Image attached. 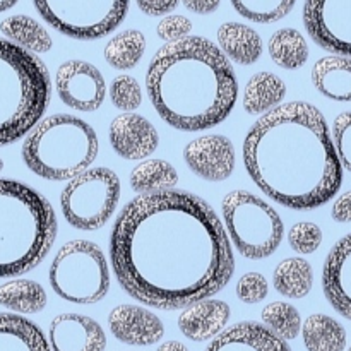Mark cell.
Wrapping results in <instances>:
<instances>
[{
  "mask_svg": "<svg viewBox=\"0 0 351 351\" xmlns=\"http://www.w3.org/2000/svg\"><path fill=\"white\" fill-rule=\"evenodd\" d=\"M48 281L55 295L77 305L101 302L112 283L105 254L89 240L64 243L51 261Z\"/></svg>",
  "mask_w": 351,
  "mask_h": 351,
  "instance_id": "obj_8",
  "label": "cell"
},
{
  "mask_svg": "<svg viewBox=\"0 0 351 351\" xmlns=\"http://www.w3.org/2000/svg\"><path fill=\"white\" fill-rule=\"evenodd\" d=\"M33 3L53 29L84 41L115 31L129 10V0H33Z\"/></svg>",
  "mask_w": 351,
  "mask_h": 351,
  "instance_id": "obj_10",
  "label": "cell"
},
{
  "mask_svg": "<svg viewBox=\"0 0 351 351\" xmlns=\"http://www.w3.org/2000/svg\"><path fill=\"white\" fill-rule=\"evenodd\" d=\"M191 19H187L185 16H178V14L163 17L156 27L158 36L167 41V43H173V41H180L184 38H189L191 36Z\"/></svg>",
  "mask_w": 351,
  "mask_h": 351,
  "instance_id": "obj_37",
  "label": "cell"
},
{
  "mask_svg": "<svg viewBox=\"0 0 351 351\" xmlns=\"http://www.w3.org/2000/svg\"><path fill=\"white\" fill-rule=\"evenodd\" d=\"M218 47L235 64L252 65L263 55L259 33L242 23H225L218 29Z\"/></svg>",
  "mask_w": 351,
  "mask_h": 351,
  "instance_id": "obj_21",
  "label": "cell"
},
{
  "mask_svg": "<svg viewBox=\"0 0 351 351\" xmlns=\"http://www.w3.org/2000/svg\"><path fill=\"white\" fill-rule=\"evenodd\" d=\"M206 351H291V348L264 324L239 322L216 336Z\"/></svg>",
  "mask_w": 351,
  "mask_h": 351,
  "instance_id": "obj_19",
  "label": "cell"
},
{
  "mask_svg": "<svg viewBox=\"0 0 351 351\" xmlns=\"http://www.w3.org/2000/svg\"><path fill=\"white\" fill-rule=\"evenodd\" d=\"M47 291L33 280H12L0 285V305L17 314H38L47 307Z\"/></svg>",
  "mask_w": 351,
  "mask_h": 351,
  "instance_id": "obj_28",
  "label": "cell"
},
{
  "mask_svg": "<svg viewBox=\"0 0 351 351\" xmlns=\"http://www.w3.org/2000/svg\"><path fill=\"white\" fill-rule=\"evenodd\" d=\"M235 293L239 300H242L243 304H259V302L266 300L267 293H269V285H267L264 274L245 273L237 281Z\"/></svg>",
  "mask_w": 351,
  "mask_h": 351,
  "instance_id": "obj_35",
  "label": "cell"
},
{
  "mask_svg": "<svg viewBox=\"0 0 351 351\" xmlns=\"http://www.w3.org/2000/svg\"><path fill=\"white\" fill-rule=\"evenodd\" d=\"M261 319L271 332H274L278 338L285 339V341H291L297 338L304 326L298 311L288 302L267 304L261 312Z\"/></svg>",
  "mask_w": 351,
  "mask_h": 351,
  "instance_id": "obj_31",
  "label": "cell"
},
{
  "mask_svg": "<svg viewBox=\"0 0 351 351\" xmlns=\"http://www.w3.org/2000/svg\"><path fill=\"white\" fill-rule=\"evenodd\" d=\"M302 338L307 351H345L346 331L336 319L314 314L305 319Z\"/></svg>",
  "mask_w": 351,
  "mask_h": 351,
  "instance_id": "obj_26",
  "label": "cell"
},
{
  "mask_svg": "<svg viewBox=\"0 0 351 351\" xmlns=\"http://www.w3.org/2000/svg\"><path fill=\"white\" fill-rule=\"evenodd\" d=\"M243 165L267 197L295 211L328 204L343 184L328 122L307 101H290L259 117L243 141Z\"/></svg>",
  "mask_w": 351,
  "mask_h": 351,
  "instance_id": "obj_2",
  "label": "cell"
},
{
  "mask_svg": "<svg viewBox=\"0 0 351 351\" xmlns=\"http://www.w3.org/2000/svg\"><path fill=\"white\" fill-rule=\"evenodd\" d=\"M304 26L319 47L351 58V0H305Z\"/></svg>",
  "mask_w": 351,
  "mask_h": 351,
  "instance_id": "obj_11",
  "label": "cell"
},
{
  "mask_svg": "<svg viewBox=\"0 0 351 351\" xmlns=\"http://www.w3.org/2000/svg\"><path fill=\"white\" fill-rule=\"evenodd\" d=\"M17 3V0H0V12H5V10L12 9Z\"/></svg>",
  "mask_w": 351,
  "mask_h": 351,
  "instance_id": "obj_42",
  "label": "cell"
},
{
  "mask_svg": "<svg viewBox=\"0 0 351 351\" xmlns=\"http://www.w3.org/2000/svg\"><path fill=\"white\" fill-rule=\"evenodd\" d=\"M271 60L281 69L287 71H297L304 67L308 60V45L307 40L302 36L300 31L293 27H283L278 29L271 36L269 45Z\"/></svg>",
  "mask_w": 351,
  "mask_h": 351,
  "instance_id": "obj_29",
  "label": "cell"
},
{
  "mask_svg": "<svg viewBox=\"0 0 351 351\" xmlns=\"http://www.w3.org/2000/svg\"><path fill=\"white\" fill-rule=\"evenodd\" d=\"M51 351H105L106 335L95 319L81 314H60L48 328Z\"/></svg>",
  "mask_w": 351,
  "mask_h": 351,
  "instance_id": "obj_15",
  "label": "cell"
},
{
  "mask_svg": "<svg viewBox=\"0 0 351 351\" xmlns=\"http://www.w3.org/2000/svg\"><path fill=\"white\" fill-rule=\"evenodd\" d=\"M288 243L298 254H314L322 243V230L312 221L295 223L288 232Z\"/></svg>",
  "mask_w": 351,
  "mask_h": 351,
  "instance_id": "obj_34",
  "label": "cell"
},
{
  "mask_svg": "<svg viewBox=\"0 0 351 351\" xmlns=\"http://www.w3.org/2000/svg\"><path fill=\"white\" fill-rule=\"evenodd\" d=\"M156 351H189V348L180 341H165L158 346Z\"/></svg>",
  "mask_w": 351,
  "mask_h": 351,
  "instance_id": "obj_41",
  "label": "cell"
},
{
  "mask_svg": "<svg viewBox=\"0 0 351 351\" xmlns=\"http://www.w3.org/2000/svg\"><path fill=\"white\" fill-rule=\"evenodd\" d=\"M273 285L283 297L298 300L311 293L314 287V269L311 263L302 257L281 261L273 274Z\"/></svg>",
  "mask_w": 351,
  "mask_h": 351,
  "instance_id": "obj_25",
  "label": "cell"
},
{
  "mask_svg": "<svg viewBox=\"0 0 351 351\" xmlns=\"http://www.w3.org/2000/svg\"><path fill=\"white\" fill-rule=\"evenodd\" d=\"M137 7L147 16H165L178 5L180 0H136Z\"/></svg>",
  "mask_w": 351,
  "mask_h": 351,
  "instance_id": "obj_38",
  "label": "cell"
},
{
  "mask_svg": "<svg viewBox=\"0 0 351 351\" xmlns=\"http://www.w3.org/2000/svg\"><path fill=\"white\" fill-rule=\"evenodd\" d=\"M108 326L119 341L130 346L156 345L165 335L163 321L139 305H117L108 314Z\"/></svg>",
  "mask_w": 351,
  "mask_h": 351,
  "instance_id": "obj_16",
  "label": "cell"
},
{
  "mask_svg": "<svg viewBox=\"0 0 351 351\" xmlns=\"http://www.w3.org/2000/svg\"><path fill=\"white\" fill-rule=\"evenodd\" d=\"M287 96V84L273 72H257L243 89V108L250 115H266L278 108Z\"/></svg>",
  "mask_w": 351,
  "mask_h": 351,
  "instance_id": "obj_23",
  "label": "cell"
},
{
  "mask_svg": "<svg viewBox=\"0 0 351 351\" xmlns=\"http://www.w3.org/2000/svg\"><path fill=\"white\" fill-rule=\"evenodd\" d=\"M146 89L163 122L185 132L225 122L239 98L232 64L218 45L202 36L163 45L147 67Z\"/></svg>",
  "mask_w": 351,
  "mask_h": 351,
  "instance_id": "obj_3",
  "label": "cell"
},
{
  "mask_svg": "<svg viewBox=\"0 0 351 351\" xmlns=\"http://www.w3.org/2000/svg\"><path fill=\"white\" fill-rule=\"evenodd\" d=\"M108 139L123 160H146L158 149L160 136L153 123L137 113H122L110 123Z\"/></svg>",
  "mask_w": 351,
  "mask_h": 351,
  "instance_id": "obj_14",
  "label": "cell"
},
{
  "mask_svg": "<svg viewBox=\"0 0 351 351\" xmlns=\"http://www.w3.org/2000/svg\"><path fill=\"white\" fill-rule=\"evenodd\" d=\"M331 216L336 223H351V191H346L336 199Z\"/></svg>",
  "mask_w": 351,
  "mask_h": 351,
  "instance_id": "obj_39",
  "label": "cell"
},
{
  "mask_svg": "<svg viewBox=\"0 0 351 351\" xmlns=\"http://www.w3.org/2000/svg\"><path fill=\"white\" fill-rule=\"evenodd\" d=\"M332 143L343 168L351 173V112H343L335 119Z\"/></svg>",
  "mask_w": 351,
  "mask_h": 351,
  "instance_id": "obj_36",
  "label": "cell"
},
{
  "mask_svg": "<svg viewBox=\"0 0 351 351\" xmlns=\"http://www.w3.org/2000/svg\"><path fill=\"white\" fill-rule=\"evenodd\" d=\"M232 308L223 300H201L189 305L178 315V329L187 339L204 343L225 331Z\"/></svg>",
  "mask_w": 351,
  "mask_h": 351,
  "instance_id": "obj_18",
  "label": "cell"
},
{
  "mask_svg": "<svg viewBox=\"0 0 351 351\" xmlns=\"http://www.w3.org/2000/svg\"><path fill=\"white\" fill-rule=\"evenodd\" d=\"M146 51V38L137 29H125L108 40L105 47V60L117 71L134 69Z\"/></svg>",
  "mask_w": 351,
  "mask_h": 351,
  "instance_id": "obj_30",
  "label": "cell"
},
{
  "mask_svg": "<svg viewBox=\"0 0 351 351\" xmlns=\"http://www.w3.org/2000/svg\"><path fill=\"white\" fill-rule=\"evenodd\" d=\"M110 261L129 297L160 311L208 300L235 271L232 243L215 209L187 191L141 194L113 223Z\"/></svg>",
  "mask_w": 351,
  "mask_h": 351,
  "instance_id": "obj_1",
  "label": "cell"
},
{
  "mask_svg": "<svg viewBox=\"0 0 351 351\" xmlns=\"http://www.w3.org/2000/svg\"><path fill=\"white\" fill-rule=\"evenodd\" d=\"M57 216L29 185L0 178V278L29 273L43 263L57 239Z\"/></svg>",
  "mask_w": 351,
  "mask_h": 351,
  "instance_id": "obj_4",
  "label": "cell"
},
{
  "mask_svg": "<svg viewBox=\"0 0 351 351\" xmlns=\"http://www.w3.org/2000/svg\"><path fill=\"white\" fill-rule=\"evenodd\" d=\"M295 2L297 0H232V5L245 19L269 24L287 17Z\"/></svg>",
  "mask_w": 351,
  "mask_h": 351,
  "instance_id": "obj_32",
  "label": "cell"
},
{
  "mask_svg": "<svg viewBox=\"0 0 351 351\" xmlns=\"http://www.w3.org/2000/svg\"><path fill=\"white\" fill-rule=\"evenodd\" d=\"M0 31L9 41L31 53H47L53 47L50 33L33 17L23 14L5 17L0 23Z\"/></svg>",
  "mask_w": 351,
  "mask_h": 351,
  "instance_id": "obj_24",
  "label": "cell"
},
{
  "mask_svg": "<svg viewBox=\"0 0 351 351\" xmlns=\"http://www.w3.org/2000/svg\"><path fill=\"white\" fill-rule=\"evenodd\" d=\"M130 187L137 194H156L173 191L178 184V173L171 163L165 160H144L130 171Z\"/></svg>",
  "mask_w": 351,
  "mask_h": 351,
  "instance_id": "obj_27",
  "label": "cell"
},
{
  "mask_svg": "<svg viewBox=\"0 0 351 351\" xmlns=\"http://www.w3.org/2000/svg\"><path fill=\"white\" fill-rule=\"evenodd\" d=\"M55 89L69 108L77 112H95L103 105L106 82L101 72L84 60H69L57 69Z\"/></svg>",
  "mask_w": 351,
  "mask_h": 351,
  "instance_id": "obj_12",
  "label": "cell"
},
{
  "mask_svg": "<svg viewBox=\"0 0 351 351\" xmlns=\"http://www.w3.org/2000/svg\"><path fill=\"white\" fill-rule=\"evenodd\" d=\"M3 170V161H2V158H0V171Z\"/></svg>",
  "mask_w": 351,
  "mask_h": 351,
  "instance_id": "obj_43",
  "label": "cell"
},
{
  "mask_svg": "<svg viewBox=\"0 0 351 351\" xmlns=\"http://www.w3.org/2000/svg\"><path fill=\"white\" fill-rule=\"evenodd\" d=\"M0 351H51L43 331L29 319L0 314Z\"/></svg>",
  "mask_w": 351,
  "mask_h": 351,
  "instance_id": "obj_22",
  "label": "cell"
},
{
  "mask_svg": "<svg viewBox=\"0 0 351 351\" xmlns=\"http://www.w3.org/2000/svg\"><path fill=\"white\" fill-rule=\"evenodd\" d=\"M120 201V178L106 167H95L67 182L60 194L65 221L81 232L103 228Z\"/></svg>",
  "mask_w": 351,
  "mask_h": 351,
  "instance_id": "obj_9",
  "label": "cell"
},
{
  "mask_svg": "<svg viewBox=\"0 0 351 351\" xmlns=\"http://www.w3.org/2000/svg\"><path fill=\"white\" fill-rule=\"evenodd\" d=\"M312 84L332 101H351V58L343 55L319 58L312 67Z\"/></svg>",
  "mask_w": 351,
  "mask_h": 351,
  "instance_id": "obj_20",
  "label": "cell"
},
{
  "mask_svg": "<svg viewBox=\"0 0 351 351\" xmlns=\"http://www.w3.org/2000/svg\"><path fill=\"white\" fill-rule=\"evenodd\" d=\"M348 351H351V346H350V350H348Z\"/></svg>",
  "mask_w": 351,
  "mask_h": 351,
  "instance_id": "obj_44",
  "label": "cell"
},
{
  "mask_svg": "<svg viewBox=\"0 0 351 351\" xmlns=\"http://www.w3.org/2000/svg\"><path fill=\"white\" fill-rule=\"evenodd\" d=\"M322 290L331 307L351 321V233L329 250L322 267Z\"/></svg>",
  "mask_w": 351,
  "mask_h": 351,
  "instance_id": "obj_17",
  "label": "cell"
},
{
  "mask_svg": "<svg viewBox=\"0 0 351 351\" xmlns=\"http://www.w3.org/2000/svg\"><path fill=\"white\" fill-rule=\"evenodd\" d=\"M191 12L211 14L219 7L221 0H182Z\"/></svg>",
  "mask_w": 351,
  "mask_h": 351,
  "instance_id": "obj_40",
  "label": "cell"
},
{
  "mask_svg": "<svg viewBox=\"0 0 351 351\" xmlns=\"http://www.w3.org/2000/svg\"><path fill=\"white\" fill-rule=\"evenodd\" d=\"M223 226L245 259L261 261L281 245L285 225L273 206L247 191H232L221 202Z\"/></svg>",
  "mask_w": 351,
  "mask_h": 351,
  "instance_id": "obj_7",
  "label": "cell"
},
{
  "mask_svg": "<svg viewBox=\"0 0 351 351\" xmlns=\"http://www.w3.org/2000/svg\"><path fill=\"white\" fill-rule=\"evenodd\" d=\"M96 130L82 119L57 113L41 119L23 143V161L34 175L67 182L84 173L98 158Z\"/></svg>",
  "mask_w": 351,
  "mask_h": 351,
  "instance_id": "obj_6",
  "label": "cell"
},
{
  "mask_svg": "<svg viewBox=\"0 0 351 351\" xmlns=\"http://www.w3.org/2000/svg\"><path fill=\"white\" fill-rule=\"evenodd\" d=\"M191 171L208 182H223L232 177L237 156L233 143L221 134H208L191 141L184 149Z\"/></svg>",
  "mask_w": 351,
  "mask_h": 351,
  "instance_id": "obj_13",
  "label": "cell"
},
{
  "mask_svg": "<svg viewBox=\"0 0 351 351\" xmlns=\"http://www.w3.org/2000/svg\"><path fill=\"white\" fill-rule=\"evenodd\" d=\"M51 98L48 69L31 51L0 38V146L27 136Z\"/></svg>",
  "mask_w": 351,
  "mask_h": 351,
  "instance_id": "obj_5",
  "label": "cell"
},
{
  "mask_svg": "<svg viewBox=\"0 0 351 351\" xmlns=\"http://www.w3.org/2000/svg\"><path fill=\"white\" fill-rule=\"evenodd\" d=\"M110 99L115 108L130 113L143 103V89L132 75H117L110 84Z\"/></svg>",
  "mask_w": 351,
  "mask_h": 351,
  "instance_id": "obj_33",
  "label": "cell"
}]
</instances>
